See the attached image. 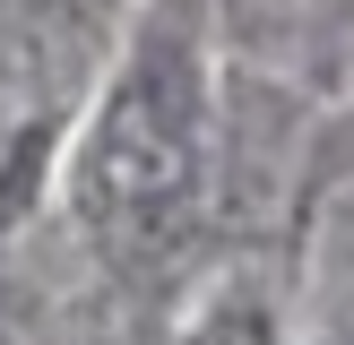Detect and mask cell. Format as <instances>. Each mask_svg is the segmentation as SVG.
Masks as SVG:
<instances>
[{"label": "cell", "mask_w": 354, "mask_h": 345, "mask_svg": "<svg viewBox=\"0 0 354 345\" xmlns=\"http://www.w3.org/2000/svg\"><path fill=\"white\" fill-rule=\"evenodd\" d=\"M199 164H207V103H199V61H190L182 34L156 26L130 52V69L113 78V95L95 103L78 138V172H69V199H78L86 233L104 250H165L173 233L199 207Z\"/></svg>", "instance_id": "obj_1"}, {"label": "cell", "mask_w": 354, "mask_h": 345, "mask_svg": "<svg viewBox=\"0 0 354 345\" xmlns=\"http://www.w3.org/2000/svg\"><path fill=\"white\" fill-rule=\"evenodd\" d=\"M182 345H286V319H277V302L251 285V276H225V285L190 310Z\"/></svg>", "instance_id": "obj_2"}, {"label": "cell", "mask_w": 354, "mask_h": 345, "mask_svg": "<svg viewBox=\"0 0 354 345\" xmlns=\"http://www.w3.org/2000/svg\"><path fill=\"white\" fill-rule=\"evenodd\" d=\"M35 164H44V130H26V138H17V155L0 164V224H9V216H17V199L35 190Z\"/></svg>", "instance_id": "obj_3"}, {"label": "cell", "mask_w": 354, "mask_h": 345, "mask_svg": "<svg viewBox=\"0 0 354 345\" xmlns=\"http://www.w3.org/2000/svg\"><path fill=\"white\" fill-rule=\"evenodd\" d=\"M311 345H354V276L320 302V328H311Z\"/></svg>", "instance_id": "obj_4"}]
</instances>
